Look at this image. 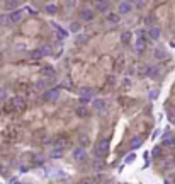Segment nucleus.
I'll return each instance as SVG.
<instances>
[{"mask_svg": "<svg viewBox=\"0 0 175 184\" xmlns=\"http://www.w3.org/2000/svg\"><path fill=\"white\" fill-rule=\"evenodd\" d=\"M43 99H44L46 102H56V101L60 99V89L58 87L48 89V91L44 92V96H43Z\"/></svg>", "mask_w": 175, "mask_h": 184, "instance_id": "nucleus-1", "label": "nucleus"}, {"mask_svg": "<svg viewBox=\"0 0 175 184\" xmlns=\"http://www.w3.org/2000/svg\"><path fill=\"white\" fill-rule=\"evenodd\" d=\"M51 53V48L49 46H41V48H36L31 51V56L34 60H39V58H44V56H48Z\"/></svg>", "mask_w": 175, "mask_h": 184, "instance_id": "nucleus-2", "label": "nucleus"}, {"mask_svg": "<svg viewBox=\"0 0 175 184\" xmlns=\"http://www.w3.org/2000/svg\"><path fill=\"white\" fill-rule=\"evenodd\" d=\"M95 152H97V157H105V155H107V152H109V138L100 140L97 149H95Z\"/></svg>", "mask_w": 175, "mask_h": 184, "instance_id": "nucleus-3", "label": "nucleus"}, {"mask_svg": "<svg viewBox=\"0 0 175 184\" xmlns=\"http://www.w3.org/2000/svg\"><path fill=\"white\" fill-rule=\"evenodd\" d=\"M133 10V2H119L117 3V16H124V14H129Z\"/></svg>", "mask_w": 175, "mask_h": 184, "instance_id": "nucleus-4", "label": "nucleus"}, {"mask_svg": "<svg viewBox=\"0 0 175 184\" xmlns=\"http://www.w3.org/2000/svg\"><path fill=\"white\" fill-rule=\"evenodd\" d=\"M73 158L76 162H85L87 160V152H85V147H76L73 150Z\"/></svg>", "mask_w": 175, "mask_h": 184, "instance_id": "nucleus-5", "label": "nucleus"}, {"mask_svg": "<svg viewBox=\"0 0 175 184\" xmlns=\"http://www.w3.org/2000/svg\"><path fill=\"white\" fill-rule=\"evenodd\" d=\"M22 16H24V9H17V10H14V12H10L9 16V22H21L22 21Z\"/></svg>", "mask_w": 175, "mask_h": 184, "instance_id": "nucleus-6", "label": "nucleus"}, {"mask_svg": "<svg viewBox=\"0 0 175 184\" xmlns=\"http://www.w3.org/2000/svg\"><path fill=\"white\" fill-rule=\"evenodd\" d=\"M80 17H82L83 22H92L94 17H95V12H94V9H83Z\"/></svg>", "mask_w": 175, "mask_h": 184, "instance_id": "nucleus-7", "label": "nucleus"}, {"mask_svg": "<svg viewBox=\"0 0 175 184\" xmlns=\"http://www.w3.org/2000/svg\"><path fill=\"white\" fill-rule=\"evenodd\" d=\"M78 94H80V97H83V99H92L94 96H95V91L94 89H90V87H82L78 91Z\"/></svg>", "mask_w": 175, "mask_h": 184, "instance_id": "nucleus-8", "label": "nucleus"}, {"mask_svg": "<svg viewBox=\"0 0 175 184\" xmlns=\"http://www.w3.org/2000/svg\"><path fill=\"white\" fill-rule=\"evenodd\" d=\"M95 9L99 10L100 14H109V9H111V2H95Z\"/></svg>", "mask_w": 175, "mask_h": 184, "instance_id": "nucleus-9", "label": "nucleus"}, {"mask_svg": "<svg viewBox=\"0 0 175 184\" xmlns=\"http://www.w3.org/2000/svg\"><path fill=\"white\" fill-rule=\"evenodd\" d=\"M105 106H107V104H105L104 99H95V101H94V104H92V107L97 111V113H102V111L105 109Z\"/></svg>", "mask_w": 175, "mask_h": 184, "instance_id": "nucleus-10", "label": "nucleus"}, {"mask_svg": "<svg viewBox=\"0 0 175 184\" xmlns=\"http://www.w3.org/2000/svg\"><path fill=\"white\" fill-rule=\"evenodd\" d=\"M141 143H143V138H141V136H133L131 142H129V147L133 150H136V149H140V147H141Z\"/></svg>", "mask_w": 175, "mask_h": 184, "instance_id": "nucleus-11", "label": "nucleus"}, {"mask_svg": "<svg viewBox=\"0 0 175 184\" xmlns=\"http://www.w3.org/2000/svg\"><path fill=\"white\" fill-rule=\"evenodd\" d=\"M24 97H21V96H16V97H12V104H14V107L16 109H22L24 107Z\"/></svg>", "mask_w": 175, "mask_h": 184, "instance_id": "nucleus-12", "label": "nucleus"}, {"mask_svg": "<svg viewBox=\"0 0 175 184\" xmlns=\"http://www.w3.org/2000/svg\"><path fill=\"white\" fill-rule=\"evenodd\" d=\"M155 58L156 60H167L168 58V53H167L163 48H156L155 50Z\"/></svg>", "mask_w": 175, "mask_h": 184, "instance_id": "nucleus-13", "label": "nucleus"}, {"mask_svg": "<svg viewBox=\"0 0 175 184\" xmlns=\"http://www.w3.org/2000/svg\"><path fill=\"white\" fill-rule=\"evenodd\" d=\"M119 21H121V16H117L116 12H109V14H107V22H111V24H119Z\"/></svg>", "mask_w": 175, "mask_h": 184, "instance_id": "nucleus-14", "label": "nucleus"}, {"mask_svg": "<svg viewBox=\"0 0 175 184\" xmlns=\"http://www.w3.org/2000/svg\"><path fill=\"white\" fill-rule=\"evenodd\" d=\"M121 41H122V45H126V46H129L131 45V41H133V34L131 32H122L121 34Z\"/></svg>", "mask_w": 175, "mask_h": 184, "instance_id": "nucleus-15", "label": "nucleus"}, {"mask_svg": "<svg viewBox=\"0 0 175 184\" xmlns=\"http://www.w3.org/2000/svg\"><path fill=\"white\" fill-rule=\"evenodd\" d=\"M148 34H150V38H151V39L158 41V39H160V34H162V31H160V27H151Z\"/></svg>", "mask_w": 175, "mask_h": 184, "instance_id": "nucleus-16", "label": "nucleus"}, {"mask_svg": "<svg viewBox=\"0 0 175 184\" xmlns=\"http://www.w3.org/2000/svg\"><path fill=\"white\" fill-rule=\"evenodd\" d=\"M3 5H5V9L9 10V12H14V10H16V7H19V2H16V0H10V2H5Z\"/></svg>", "mask_w": 175, "mask_h": 184, "instance_id": "nucleus-17", "label": "nucleus"}, {"mask_svg": "<svg viewBox=\"0 0 175 184\" xmlns=\"http://www.w3.org/2000/svg\"><path fill=\"white\" fill-rule=\"evenodd\" d=\"M75 114H76V116H78V118H87V116H89V111H87V107H76V109H75Z\"/></svg>", "mask_w": 175, "mask_h": 184, "instance_id": "nucleus-18", "label": "nucleus"}, {"mask_svg": "<svg viewBox=\"0 0 175 184\" xmlns=\"http://www.w3.org/2000/svg\"><path fill=\"white\" fill-rule=\"evenodd\" d=\"M53 27H54V29L58 31V38H60V39H65V38H67V36H68V31H65L63 27L56 26V24H53Z\"/></svg>", "mask_w": 175, "mask_h": 184, "instance_id": "nucleus-19", "label": "nucleus"}, {"mask_svg": "<svg viewBox=\"0 0 175 184\" xmlns=\"http://www.w3.org/2000/svg\"><path fill=\"white\" fill-rule=\"evenodd\" d=\"M46 9V12L49 14V16H54V14L58 12V7H56V3H48V5L44 7Z\"/></svg>", "mask_w": 175, "mask_h": 184, "instance_id": "nucleus-20", "label": "nucleus"}, {"mask_svg": "<svg viewBox=\"0 0 175 184\" xmlns=\"http://www.w3.org/2000/svg\"><path fill=\"white\" fill-rule=\"evenodd\" d=\"M87 39H89V36L82 32V34H78L75 38V43H76V45H83V43H87Z\"/></svg>", "mask_w": 175, "mask_h": 184, "instance_id": "nucleus-21", "label": "nucleus"}, {"mask_svg": "<svg viewBox=\"0 0 175 184\" xmlns=\"http://www.w3.org/2000/svg\"><path fill=\"white\" fill-rule=\"evenodd\" d=\"M61 155H63V149H53V152H51L49 157L51 158H60Z\"/></svg>", "mask_w": 175, "mask_h": 184, "instance_id": "nucleus-22", "label": "nucleus"}, {"mask_svg": "<svg viewBox=\"0 0 175 184\" xmlns=\"http://www.w3.org/2000/svg\"><path fill=\"white\" fill-rule=\"evenodd\" d=\"M80 29H82V24H80V22H76V21H75V22H71V26H70L71 32H80Z\"/></svg>", "mask_w": 175, "mask_h": 184, "instance_id": "nucleus-23", "label": "nucleus"}, {"mask_svg": "<svg viewBox=\"0 0 175 184\" xmlns=\"http://www.w3.org/2000/svg\"><path fill=\"white\" fill-rule=\"evenodd\" d=\"M43 73H44V75H51V77H53V75H54V68L53 67H44V68H43Z\"/></svg>", "mask_w": 175, "mask_h": 184, "instance_id": "nucleus-24", "label": "nucleus"}, {"mask_svg": "<svg viewBox=\"0 0 175 184\" xmlns=\"http://www.w3.org/2000/svg\"><path fill=\"white\" fill-rule=\"evenodd\" d=\"M165 147H170V149H175V136L173 138H168V140H165Z\"/></svg>", "mask_w": 175, "mask_h": 184, "instance_id": "nucleus-25", "label": "nucleus"}, {"mask_svg": "<svg viewBox=\"0 0 175 184\" xmlns=\"http://www.w3.org/2000/svg\"><path fill=\"white\" fill-rule=\"evenodd\" d=\"M46 85H48V82H46V80H39L38 84H36V89H44Z\"/></svg>", "mask_w": 175, "mask_h": 184, "instance_id": "nucleus-26", "label": "nucleus"}, {"mask_svg": "<svg viewBox=\"0 0 175 184\" xmlns=\"http://www.w3.org/2000/svg\"><path fill=\"white\" fill-rule=\"evenodd\" d=\"M89 102H90V101H89V99H83V97H80V99H78V104H80V107H85Z\"/></svg>", "mask_w": 175, "mask_h": 184, "instance_id": "nucleus-27", "label": "nucleus"}, {"mask_svg": "<svg viewBox=\"0 0 175 184\" xmlns=\"http://www.w3.org/2000/svg\"><path fill=\"white\" fill-rule=\"evenodd\" d=\"M34 164L36 165H43V164H44V158H43V157H36L34 158Z\"/></svg>", "mask_w": 175, "mask_h": 184, "instance_id": "nucleus-28", "label": "nucleus"}, {"mask_svg": "<svg viewBox=\"0 0 175 184\" xmlns=\"http://www.w3.org/2000/svg\"><path fill=\"white\" fill-rule=\"evenodd\" d=\"M133 160H134V153L126 155V164H129V162H133Z\"/></svg>", "mask_w": 175, "mask_h": 184, "instance_id": "nucleus-29", "label": "nucleus"}, {"mask_svg": "<svg viewBox=\"0 0 175 184\" xmlns=\"http://www.w3.org/2000/svg\"><path fill=\"white\" fill-rule=\"evenodd\" d=\"M146 3L145 2H133V7H145Z\"/></svg>", "mask_w": 175, "mask_h": 184, "instance_id": "nucleus-30", "label": "nucleus"}, {"mask_svg": "<svg viewBox=\"0 0 175 184\" xmlns=\"http://www.w3.org/2000/svg\"><path fill=\"white\" fill-rule=\"evenodd\" d=\"M0 22H2V24H7V22H9V17H7V16H2V17H0Z\"/></svg>", "mask_w": 175, "mask_h": 184, "instance_id": "nucleus-31", "label": "nucleus"}, {"mask_svg": "<svg viewBox=\"0 0 175 184\" xmlns=\"http://www.w3.org/2000/svg\"><path fill=\"white\" fill-rule=\"evenodd\" d=\"M3 99H5V91L0 89V101H3Z\"/></svg>", "mask_w": 175, "mask_h": 184, "instance_id": "nucleus-32", "label": "nucleus"}, {"mask_svg": "<svg viewBox=\"0 0 175 184\" xmlns=\"http://www.w3.org/2000/svg\"><path fill=\"white\" fill-rule=\"evenodd\" d=\"M78 184H92V181H89V179H85V181H80Z\"/></svg>", "mask_w": 175, "mask_h": 184, "instance_id": "nucleus-33", "label": "nucleus"}, {"mask_svg": "<svg viewBox=\"0 0 175 184\" xmlns=\"http://www.w3.org/2000/svg\"><path fill=\"white\" fill-rule=\"evenodd\" d=\"M153 155H160V149H158V147H156V149L153 150Z\"/></svg>", "mask_w": 175, "mask_h": 184, "instance_id": "nucleus-34", "label": "nucleus"}, {"mask_svg": "<svg viewBox=\"0 0 175 184\" xmlns=\"http://www.w3.org/2000/svg\"><path fill=\"white\" fill-rule=\"evenodd\" d=\"M150 97H151V99H155V97H156V91H153V92L150 94Z\"/></svg>", "mask_w": 175, "mask_h": 184, "instance_id": "nucleus-35", "label": "nucleus"}, {"mask_svg": "<svg viewBox=\"0 0 175 184\" xmlns=\"http://www.w3.org/2000/svg\"><path fill=\"white\" fill-rule=\"evenodd\" d=\"M2 58H3V55H2V53H0V61H2Z\"/></svg>", "mask_w": 175, "mask_h": 184, "instance_id": "nucleus-36", "label": "nucleus"}]
</instances>
